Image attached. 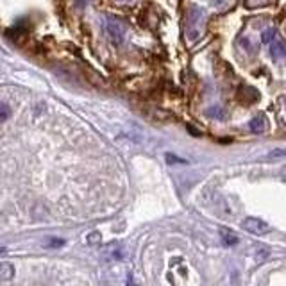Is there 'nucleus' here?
Segmentation results:
<instances>
[{
    "mask_svg": "<svg viewBox=\"0 0 286 286\" xmlns=\"http://www.w3.org/2000/svg\"><path fill=\"white\" fill-rule=\"evenodd\" d=\"M106 31H108V36H110V40L114 45H122V43H124L125 29L116 18H113V16H108V18H106Z\"/></svg>",
    "mask_w": 286,
    "mask_h": 286,
    "instance_id": "obj_1",
    "label": "nucleus"
},
{
    "mask_svg": "<svg viewBox=\"0 0 286 286\" xmlns=\"http://www.w3.org/2000/svg\"><path fill=\"white\" fill-rule=\"evenodd\" d=\"M242 227H243L245 231H249L250 234H256V236H263V234L272 231V227L266 224L265 220L256 219V217H247V219H243Z\"/></svg>",
    "mask_w": 286,
    "mask_h": 286,
    "instance_id": "obj_2",
    "label": "nucleus"
},
{
    "mask_svg": "<svg viewBox=\"0 0 286 286\" xmlns=\"http://www.w3.org/2000/svg\"><path fill=\"white\" fill-rule=\"evenodd\" d=\"M15 277V265L9 261L0 263V281H11Z\"/></svg>",
    "mask_w": 286,
    "mask_h": 286,
    "instance_id": "obj_3",
    "label": "nucleus"
},
{
    "mask_svg": "<svg viewBox=\"0 0 286 286\" xmlns=\"http://www.w3.org/2000/svg\"><path fill=\"white\" fill-rule=\"evenodd\" d=\"M249 127H250V131H252V132H256V134H261V132H265V131H266V120L263 118V116H254V118L250 120Z\"/></svg>",
    "mask_w": 286,
    "mask_h": 286,
    "instance_id": "obj_4",
    "label": "nucleus"
},
{
    "mask_svg": "<svg viewBox=\"0 0 286 286\" xmlns=\"http://www.w3.org/2000/svg\"><path fill=\"white\" fill-rule=\"evenodd\" d=\"M240 99L245 100L247 104H250V102L260 99V93L254 88H240Z\"/></svg>",
    "mask_w": 286,
    "mask_h": 286,
    "instance_id": "obj_5",
    "label": "nucleus"
},
{
    "mask_svg": "<svg viewBox=\"0 0 286 286\" xmlns=\"http://www.w3.org/2000/svg\"><path fill=\"white\" fill-rule=\"evenodd\" d=\"M220 234H222V240H224L225 245H234L238 243V236L233 233V231H227V229H220Z\"/></svg>",
    "mask_w": 286,
    "mask_h": 286,
    "instance_id": "obj_6",
    "label": "nucleus"
},
{
    "mask_svg": "<svg viewBox=\"0 0 286 286\" xmlns=\"http://www.w3.org/2000/svg\"><path fill=\"white\" fill-rule=\"evenodd\" d=\"M274 40H276V29L274 27H268V29H265V31L261 32V42L263 43L270 45Z\"/></svg>",
    "mask_w": 286,
    "mask_h": 286,
    "instance_id": "obj_7",
    "label": "nucleus"
},
{
    "mask_svg": "<svg viewBox=\"0 0 286 286\" xmlns=\"http://www.w3.org/2000/svg\"><path fill=\"white\" fill-rule=\"evenodd\" d=\"M270 56L274 57V59H277V57H281L283 54H285V45H283L281 42H274L270 43Z\"/></svg>",
    "mask_w": 286,
    "mask_h": 286,
    "instance_id": "obj_8",
    "label": "nucleus"
},
{
    "mask_svg": "<svg viewBox=\"0 0 286 286\" xmlns=\"http://www.w3.org/2000/svg\"><path fill=\"white\" fill-rule=\"evenodd\" d=\"M65 245V240L61 238H47L43 242V247H47V249H57V247H63Z\"/></svg>",
    "mask_w": 286,
    "mask_h": 286,
    "instance_id": "obj_9",
    "label": "nucleus"
},
{
    "mask_svg": "<svg viewBox=\"0 0 286 286\" xmlns=\"http://www.w3.org/2000/svg\"><path fill=\"white\" fill-rule=\"evenodd\" d=\"M11 116V108L4 102H0V122H5V120Z\"/></svg>",
    "mask_w": 286,
    "mask_h": 286,
    "instance_id": "obj_10",
    "label": "nucleus"
},
{
    "mask_svg": "<svg viewBox=\"0 0 286 286\" xmlns=\"http://www.w3.org/2000/svg\"><path fill=\"white\" fill-rule=\"evenodd\" d=\"M266 157L268 159H281V157H286V149H274Z\"/></svg>",
    "mask_w": 286,
    "mask_h": 286,
    "instance_id": "obj_11",
    "label": "nucleus"
},
{
    "mask_svg": "<svg viewBox=\"0 0 286 286\" xmlns=\"http://www.w3.org/2000/svg\"><path fill=\"white\" fill-rule=\"evenodd\" d=\"M165 159H167V163H170V165H176V163H186V159L174 156V154H170V152H168L167 156H165Z\"/></svg>",
    "mask_w": 286,
    "mask_h": 286,
    "instance_id": "obj_12",
    "label": "nucleus"
},
{
    "mask_svg": "<svg viewBox=\"0 0 286 286\" xmlns=\"http://www.w3.org/2000/svg\"><path fill=\"white\" fill-rule=\"evenodd\" d=\"M88 243L89 245L100 243V233H89L88 234Z\"/></svg>",
    "mask_w": 286,
    "mask_h": 286,
    "instance_id": "obj_13",
    "label": "nucleus"
},
{
    "mask_svg": "<svg viewBox=\"0 0 286 286\" xmlns=\"http://www.w3.org/2000/svg\"><path fill=\"white\" fill-rule=\"evenodd\" d=\"M208 114H211V116H219V118H222V116H224V111L220 110V108H211V110L208 111Z\"/></svg>",
    "mask_w": 286,
    "mask_h": 286,
    "instance_id": "obj_14",
    "label": "nucleus"
},
{
    "mask_svg": "<svg viewBox=\"0 0 286 286\" xmlns=\"http://www.w3.org/2000/svg\"><path fill=\"white\" fill-rule=\"evenodd\" d=\"M125 285H127V286H138V285H136V281H134V277H132V274H129V276H127V283H125Z\"/></svg>",
    "mask_w": 286,
    "mask_h": 286,
    "instance_id": "obj_15",
    "label": "nucleus"
},
{
    "mask_svg": "<svg viewBox=\"0 0 286 286\" xmlns=\"http://www.w3.org/2000/svg\"><path fill=\"white\" fill-rule=\"evenodd\" d=\"M279 176H281V179H283V181H286V165H285V167L281 168V170H279Z\"/></svg>",
    "mask_w": 286,
    "mask_h": 286,
    "instance_id": "obj_16",
    "label": "nucleus"
},
{
    "mask_svg": "<svg viewBox=\"0 0 286 286\" xmlns=\"http://www.w3.org/2000/svg\"><path fill=\"white\" fill-rule=\"evenodd\" d=\"M79 4H81V5H86V4H88V0H79Z\"/></svg>",
    "mask_w": 286,
    "mask_h": 286,
    "instance_id": "obj_17",
    "label": "nucleus"
},
{
    "mask_svg": "<svg viewBox=\"0 0 286 286\" xmlns=\"http://www.w3.org/2000/svg\"><path fill=\"white\" fill-rule=\"evenodd\" d=\"M118 2H124V0H118Z\"/></svg>",
    "mask_w": 286,
    "mask_h": 286,
    "instance_id": "obj_18",
    "label": "nucleus"
}]
</instances>
